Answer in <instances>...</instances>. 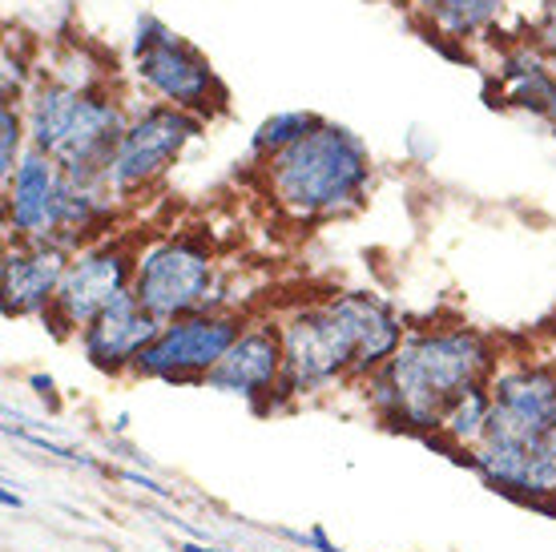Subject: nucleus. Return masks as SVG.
I'll return each mask as SVG.
<instances>
[{
    "label": "nucleus",
    "mask_w": 556,
    "mask_h": 552,
    "mask_svg": "<svg viewBox=\"0 0 556 552\" xmlns=\"http://www.w3.org/2000/svg\"><path fill=\"white\" fill-rule=\"evenodd\" d=\"M501 367V351L472 327L407 331L404 347L376 375L363 379V403L383 428L431 440L447 403L484 387Z\"/></svg>",
    "instance_id": "obj_1"
},
{
    "label": "nucleus",
    "mask_w": 556,
    "mask_h": 552,
    "mask_svg": "<svg viewBox=\"0 0 556 552\" xmlns=\"http://www.w3.org/2000/svg\"><path fill=\"white\" fill-rule=\"evenodd\" d=\"M266 193L291 222L351 214L371 186V153L348 125L319 122L306 138L263 162Z\"/></svg>",
    "instance_id": "obj_2"
},
{
    "label": "nucleus",
    "mask_w": 556,
    "mask_h": 552,
    "mask_svg": "<svg viewBox=\"0 0 556 552\" xmlns=\"http://www.w3.org/2000/svg\"><path fill=\"white\" fill-rule=\"evenodd\" d=\"M21 110H25L28 146L49 153L61 174L81 181L110 178V162L129 125L126 105L110 89L77 93L41 77L33 81Z\"/></svg>",
    "instance_id": "obj_3"
},
{
    "label": "nucleus",
    "mask_w": 556,
    "mask_h": 552,
    "mask_svg": "<svg viewBox=\"0 0 556 552\" xmlns=\"http://www.w3.org/2000/svg\"><path fill=\"white\" fill-rule=\"evenodd\" d=\"M282 339V407L355 379V331L334 299L294 306L278 318Z\"/></svg>",
    "instance_id": "obj_4"
},
{
    "label": "nucleus",
    "mask_w": 556,
    "mask_h": 552,
    "mask_svg": "<svg viewBox=\"0 0 556 552\" xmlns=\"http://www.w3.org/2000/svg\"><path fill=\"white\" fill-rule=\"evenodd\" d=\"M134 294L157 323H174L198 311H223L218 263L210 242L198 235H169L138 250Z\"/></svg>",
    "instance_id": "obj_5"
},
{
    "label": "nucleus",
    "mask_w": 556,
    "mask_h": 552,
    "mask_svg": "<svg viewBox=\"0 0 556 552\" xmlns=\"http://www.w3.org/2000/svg\"><path fill=\"white\" fill-rule=\"evenodd\" d=\"M134 65L141 85L153 89L166 105H178L202 122L226 110V89L206 57L150 13L134 28Z\"/></svg>",
    "instance_id": "obj_6"
},
{
    "label": "nucleus",
    "mask_w": 556,
    "mask_h": 552,
    "mask_svg": "<svg viewBox=\"0 0 556 552\" xmlns=\"http://www.w3.org/2000/svg\"><path fill=\"white\" fill-rule=\"evenodd\" d=\"M206 134V122L194 113L166 105V101H150L138 113H129V125L122 134V146L110 162V190L126 202L134 193L153 190L166 178L174 162H178L186 146Z\"/></svg>",
    "instance_id": "obj_7"
},
{
    "label": "nucleus",
    "mask_w": 556,
    "mask_h": 552,
    "mask_svg": "<svg viewBox=\"0 0 556 552\" xmlns=\"http://www.w3.org/2000/svg\"><path fill=\"white\" fill-rule=\"evenodd\" d=\"M134 271H138V250L126 238H101L93 247L77 250L45 315V327L61 339L81 335L93 318L134 290Z\"/></svg>",
    "instance_id": "obj_8"
},
{
    "label": "nucleus",
    "mask_w": 556,
    "mask_h": 552,
    "mask_svg": "<svg viewBox=\"0 0 556 552\" xmlns=\"http://www.w3.org/2000/svg\"><path fill=\"white\" fill-rule=\"evenodd\" d=\"M492 415H488V443L536 452L541 440L556 428V363L516 360L501 363L488 379Z\"/></svg>",
    "instance_id": "obj_9"
},
{
    "label": "nucleus",
    "mask_w": 556,
    "mask_h": 552,
    "mask_svg": "<svg viewBox=\"0 0 556 552\" xmlns=\"http://www.w3.org/2000/svg\"><path fill=\"white\" fill-rule=\"evenodd\" d=\"M247 331V318L238 311H198L174 318L138 360L134 375L153 384H206V375L223 363L238 335Z\"/></svg>",
    "instance_id": "obj_10"
},
{
    "label": "nucleus",
    "mask_w": 556,
    "mask_h": 552,
    "mask_svg": "<svg viewBox=\"0 0 556 552\" xmlns=\"http://www.w3.org/2000/svg\"><path fill=\"white\" fill-rule=\"evenodd\" d=\"M206 391L235 396L251 403L254 412H278L282 407V339L278 323H247L223 363L206 375Z\"/></svg>",
    "instance_id": "obj_11"
},
{
    "label": "nucleus",
    "mask_w": 556,
    "mask_h": 552,
    "mask_svg": "<svg viewBox=\"0 0 556 552\" xmlns=\"http://www.w3.org/2000/svg\"><path fill=\"white\" fill-rule=\"evenodd\" d=\"M70 250L56 242H16L9 238L0 259V311L4 318L49 315L56 287L70 271Z\"/></svg>",
    "instance_id": "obj_12"
},
{
    "label": "nucleus",
    "mask_w": 556,
    "mask_h": 552,
    "mask_svg": "<svg viewBox=\"0 0 556 552\" xmlns=\"http://www.w3.org/2000/svg\"><path fill=\"white\" fill-rule=\"evenodd\" d=\"M61 166L37 146H28L13 178L4 181V230L16 242H53L61 206Z\"/></svg>",
    "instance_id": "obj_13"
},
{
    "label": "nucleus",
    "mask_w": 556,
    "mask_h": 552,
    "mask_svg": "<svg viewBox=\"0 0 556 552\" xmlns=\"http://www.w3.org/2000/svg\"><path fill=\"white\" fill-rule=\"evenodd\" d=\"M166 323H157V318L138 303V294L129 290L122 294L117 303L98 315L81 335H77V343H81V355L89 360V367L101 375H134L138 360L150 351V343L162 335Z\"/></svg>",
    "instance_id": "obj_14"
},
{
    "label": "nucleus",
    "mask_w": 556,
    "mask_h": 552,
    "mask_svg": "<svg viewBox=\"0 0 556 552\" xmlns=\"http://www.w3.org/2000/svg\"><path fill=\"white\" fill-rule=\"evenodd\" d=\"M339 311L348 315L351 331H355V379H367L376 375L383 363L404 347L407 327L404 318L395 315V306L383 303L379 294H367V290H343V294H331Z\"/></svg>",
    "instance_id": "obj_15"
},
{
    "label": "nucleus",
    "mask_w": 556,
    "mask_h": 552,
    "mask_svg": "<svg viewBox=\"0 0 556 552\" xmlns=\"http://www.w3.org/2000/svg\"><path fill=\"white\" fill-rule=\"evenodd\" d=\"M117 193L110 181H81L70 178L61 181V206H56V235L53 242L65 247L70 254L93 247L101 238H110V226L117 218Z\"/></svg>",
    "instance_id": "obj_16"
},
{
    "label": "nucleus",
    "mask_w": 556,
    "mask_h": 552,
    "mask_svg": "<svg viewBox=\"0 0 556 552\" xmlns=\"http://www.w3.org/2000/svg\"><path fill=\"white\" fill-rule=\"evenodd\" d=\"M488 415H492V396L484 387H472L456 400L447 403L440 419H435V431H431V443L447 452V456L464 460L468 452H476L488 436Z\"/></svg>",
    "instance_id": "obj_17"
},
{
    "label": "nucleus",
    "mask_w": 556,
    "mask_h": 552,
    "mask_svg": "<svg viewBox=\"0 0 556 552\" xmlns=\"http://www.w3.org/2000/svg\"><path fill=\"white\" fill-rule=\"evenodd\" d=\"M501 81L508 105L529 110L532 117H556V73L536 57V49H516L504 61Z\"/></svg>",
    "instance_id": "obj_18"
},
{
    "label": "nucleus",
    "mask_w": 556,
    "mask_h": 552,
    "mask_svg": "<svg viewBox=\"0 0 556 552\" xmlns=\"http://www.w3.org/2000/svg\"><path fill=\"white\" fill-rule=\"evenodd\" d=\"M416 4L444 37H468L476 28L492 25L504 9V0H416Z\"/></svg>",
    "instance_id": "obj_19"
},
{
    "label": "nucleus",
    "mask_w": 556,
    "mask_h": 552,
    "mask_svg": "<svg viewBox=\"0 0 556 552\" xmlns=\"http://www.w3.org/2000/svg\"><path fill=\"white\" fill-rule=\"evenodd\" d=\"M323 117L311 110H282V113H270L258 129L251 134V158H258V162H266V158H275V153H282L287 146H294L299 138H306L315 125H319Z\"/></svg>",
    "instance_id": "obj_20"
},
{
    "label": "nucleus",
    "mask_w": 556,
    "mask_h": 552,
    "mask_svg": "<svg viewBox=\"0 0 556 552\" xmlns=\"http://www.w3.org/2000/svg\"><path fill=\"white\" fill-rule=\"evenodd\" d=\"M25 150H28L25 110H21V105H4V101H0V181L13 178V170L21 166Z\"/></svg>",
    "instance_id": "obj_21"
},
{
    "label": "nucleus",
    "mask_w": 556,
    "mask_h": 552,
    "mask_svg": "<svg viewBox=\"0 0 556 552\" xmlns=\"http://www.w3.org/2000/svg\"><path fill=\"white\" fill-rule=\"evenodd\" d=\"M553 497H556V428L536 448V464H532V509L544 512Z\"/></svg>",
    "instance_id": "obj_22"
},
{
    "label": "nucleus",
    "mask_w": 556,
    "mask_h": 552,
    "mask_svg": "<svg viewBox=\"0 0 556 552\" xmlns=\"http://www.w3.org/2000/svg\"><path fill=\"white\" fill-rule=\"evenodd\" d=\"M278 537H287V540H294V544H303V549H315V552H348V549H339V544L327 537V528H323V525L306 528V532H294V528H278Z\"/></svg>",
    "instance_id": "obj_23"
},
{
    "label": "nucleus",
    "mask_w": 556,
    "mask_h": 552,
    "mask_svg": "<svg viewBox=\"0 0 556 552\" xmlns=\"http://www.w3.org/2000/svg\"><path fill=\"white\" fill-rule=\"evenodd\" d=\"M113 476H117V480H126V484H134V488H141L146 497L174 500V488H166L162 480H153V476H146V472H138V468H113Z\"/></svg>",
    "instance_id": "obj_24"
},
{
    "label": "nucleus",
    "mask_w": 556,
    "mask_h": 552,
    "mask_svg": "<svg viewBox=\"0 0 556 552\" xmlns=\"http://www.w3.org/2000/svg\"><path fill=\"white\" fill-rule=\"evenodd\" d=\"M536 49L556 53V4H544L541 28H536Z\"/></svg>",
    "instance_id": "obj_25"
},
{
    "label": "nucleus",
    "mask_w": 556,
    "mask_h": 552,
    "mask_svg": "<svg viewBox=\"0 0 556 552\" xmlns=\"http://www.w3.org/2000/svg\"><path fill=\"white\" fill-rule=\"evenodd\" d=\"M28 384L37 387V396H41L49 407H56V387H53V379H49V375H28Z\"/></svg>",
    "instance_id": "obj_26"
},
{
    "label": "nucleus",
    "mask_w": 556,
    "mask_h": 552,
    "mask_svg": "<svg viewBox=\"0 0 556 552\" xmlns=\"http://www.w3.org/2000/svg\"><path fill=\"white\" fill-rule=\"evenodd\" d=\"M174 552H238V549H226V544H210V540H178Z\"/></svg>",
    "instance_id": "obj_27"
},
{
    "label": "nucleus",
    "mask_w": 556,
    "mask_h": 552,
    "mask_svg": "<svg viewBox=\"0 0 556 552\" xmlns=\"http://www.w3.org/2000/svg\"><path fill=\"white\" fill-rule=\"evenodd\" d=\"M0 500H4V509H25V497L21 492H13V484H4V492H0Z\"/></svg>",
    "instance_id": "obj_28"
},
{
    "label": "nucleus",
    "mask_w": 556,
    "mask_h": 552,
    "mask_svg": "<svg viewBox=\"0 0 556 552\" xmlns=\"http://www.w3.org/2000/svg\"><path fill=\"white\" fill-rule=\"evenodd\" d=\"M544 512H553V516H556V497H553V500H548V509H544Z\"/></svg>",
    "instance_id": "obj_29"
},
{
    "label": "nucleus",
    "mask_w": 556,
    "mask_h": 552,
    "mask_svg": "<svg viewBox=\"0 0 556 552\" xmlns=\"http://www.w3.org/2000/svg\"><path fill=\"white\" fill-rule=\"evenodd\" d=\"M541 4H556V0H541Z\"/></svg>",
    "instance_id": "obj_30"
}]
</instances>
